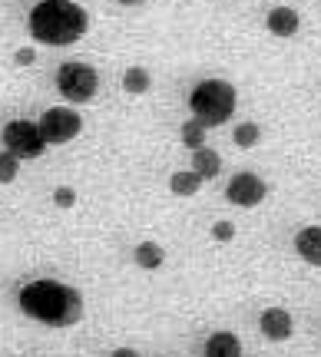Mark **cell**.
<instances>
[{
	"mask_svg": "<svg viewBox=\"0 0 321 357\" xmlns=\"http://www.w3.org/2000/svg\"><path fill=\"white\" fill-rule=\"evenodd\" d=\"M20 311L47 328H73L83 321V294L73 284L40 278L20 288Z\"/></svg>",
	"mask_w": 321,
	"mask_h": 357,
	"instance_id": "6da1fadb",
	"label": "cell"
},
{
	"mask_svg": "<svg viewBox=\"0 0 321 357\" xmlns=\"http://www.w3.org/2000/svg\"><path fill=\"white\" fill-rule=\"evenodd\" d=\"M90 26L87 10L73 0H40L30 10V33L47 47H70Z\"/></svg>",
	"mask_w": 321,
	"mask_h": 357,
	"instance_id": "7a4b0ae2",
	"label": "cell"
},
{
	"mask_svg": "<svg viewBox=\"0 0 321 357\" xmlns=\"http://www.w3.org/2000/svg\"><path fill=\"white\" fill-rule=\"evenodd\" d=\"M235 102H239V96H235L232 83H225V79H202L193 89V96H189V109H193L199 123H206L212 129L229 123L232 113H235Z\"/></svg>",
	"mask_w": 321,
	"mask_h": 357,
	"instance_id": "3957f363",
	"label": "cell"
},
{
	"mask_svg": "<svg viewBox=\"0 0 321 357\" xmlns=\"http://www.w3.org/2000/svg\"><path fill=\"white\" fill-rule=\"evenodd\" d=\"M57 89L70 102H90L100 89V73L90 63H64L57 70Z\"/></svg>",
	"mask_w": 321,
	"mask_h": 357,
	"instance_id": "277c9868",
	"label": "cell"
},
{
	"mask_svg": "<svg viewBox=\"0 0 321 357\" xmlns=\"http://www.w3.org/2000/svg\"><path fill=\"white\" fill-rule=\"evenodd\" d=\"M0 139H3V149H10L20 162H24V159H40L43 149H47V139L40 136V126L30 123V119H13V123H7L3 132H0Z\"/></svg>",
	"mask_w": 321,
	"mask_h": 357,
	"instance_id": "5b68a950",
	"label": "cell"
},
{
	"mask_svg": "<svg viewBox=\"0 0 321 357\" xmlns=\"http://www.w3.org/2000/svg\"><path fill=\"white\" fill-rule=\"evenodd\" d=\"M40 136L47 139V146H66L80 136L83 129V116L77 109H66V106H53L40 116Z\"/></svg>",
	"mask_w": 321,
	"mask_h": 357,
	"instance_id": "8992f818",
	"label": "cell"
},
{
	"mask_svg": "<svg viewBox=\"0 0 321 357\" xmlns=\"http://www.w3.org/2000/svg\"><path fill=\"white\" fill-rule=\"evenodd\" d=\"M232 205H239V208H255V205L265 202V195H269V185H265V178L255 176V172H235L229 178V189H225Z\"/></svg>",
	"mask_w": 321,
	"mask_h": 357,
	"instance_id": "52a82bcc",
	"label": "cell"
},
{
	"mask_svg": "<svg viewBox=\"0 0 321 357\" xmlns=\"http://www.w3.org/2000/svg\"><path fill=\"white\" fill-rule=\"evenodd\" d=\"M258 331L265 334L269 341H288V337L295 334V318H292L285 307H269V311H262V318H258Z\"/></svg>",
	"mask_w": 321,
	"mask_h": 357,
	"instance_id": "ba28073f",
	"label": "cell"
},
{
	"mask_svg": "<svg viewBox=\"0 0 321 357\" xmlns=\"http://www.w3.org/2000/svg\"><path fill=\"white\" fill-rule=\"evenodd\" d=\"M295 252L308 265H318L321 268V225H308L295 235Z\"/></svg>",
	"mask_w": 321,
	"mask_h": 357,
	"instance_id": "9c48e42d",
	"label": "cell"
},
{
	"mask_svg": "<svg viewBox=\"0 0 321 357\" xmlns=\"http://www.w3.org/2000/svg\"><path fill=\"white\" fill-rule=\"evenodd\" d=\"M298 26H301V17H298L292 7H275V10H269V30L275 37H295Z\"/></svg>",
	"mask_w": 321,
	"mask_h": 357,
	"instance_id": "30bf717a",
	"label": "cell"
},
{
	"mask_svg": "<svg viewBox=\"0 0 321 357\" xmlns=\"http://www.w3.org/2000/svg\"><path fill=\"white\" fill-rule=\"evenodd\" d=\"M202 351H206V357H242V344L232 331H216Z\"/></svg>",
	"mask_w": 321,
	"mask_h": 357,
	"instance_id": "8fae6325",
	"label": "cell"
},
{
	"mask_svg": "<svg viewBox=\"0 0 321 357\" xmlns=\"http://www.w3.org/2000/svg\"><path fill=\"white\" fill-rule=\"evenodd\" d=\"M193 169L202 176V182H206V178H216L218 172H222V159H218L216 149L199 146V149H193Z\"/></svg>",
	"mask_w": 321,
	"mask_h": 357,
	"instance_id": "7c38bea8",
	"label": "cell"
},
{
	"mask_svg": "<svg viewBox=\"0 0 321 357\" xmlns=\"http://www.w3.org/2000/svg\"><path fill=\"white\" fill-rule=\"evenodd\" d=\"M133 261H136V268H142V271H159L163 261H166V252L156 242H140L136 252H133Z\"/></svg>",
	"mask_w": 321,
	"mask_h": 357,
	"instance_id": "4fadbf2b",
	"label": "cell"
},
{
	"mask_svg": "<svg viewBox=\"0 0 321 357\" xmlns=\"http://www.w3.org/2000/svg\"><path fill=\"white\" fill-rule=\"evenodd\" d=\"M169 189L176 192V195H182V199H189V195H195V192L202 189V176H199L195 169L172 172V178H169Z\"/></svg>",
	"mask_w": 321,
	"mask_h": 357,
	"instance_id": "5bb4252c",
	"label": "cell"
},
{
	"mask_svg": "<svg viewBox=\"0 0 321 357\" xmlns=\"http://www.w3.org/2000/svg\"><path fill=\"white\" fill-rule=\"evenodd\" d=\"M149 86H153L149 70H142V66H129L126 73H123V89H126L129 96H142V93H149Z\"/></svg>",
	"mask_w": 321,
	"mask_h": 357,
	"instance_id": "9a60e30c",
	"label": "cell"
},
{
	"mask_svg": "<svg viewBox=\"0 0 321 357\" xmlns=\"http://www.w3.org/2000/svg\"><path fill=\"white\" fill-rule=\"evenodd\" d=\"M206 123H199V119H189V123H182L179 136H182V146H189V149H199V146H206Z\"/></svg>",
	"mask_w": 321,
	"mask_h": 357,
	"instance_id": "2e32d148",
	"label": "cell"
},
{
	"mask_svg": "<svg viewBox=\"0 0 321 357\" xmlns=\"http://www.w3.org/2000/svg\"><path fill=\"white\" fill-rule=\"evenodd\" d=\"M258 139H262V126L258 123H242V126H235V132H232V142L239 149H252V146H258Z\"/></svg>",
	"mask_w": 321,
	"mask_h": 357,
	"instance_id": "e0dca14e",
	"label": "cell"
},
{
	"mask_svg": "<svg viewBox=\"0 0 321 357\" xmlns=\"http://www.w3.org/2000/svg\"><path fill=\"white\" fill-rule=\"evenodd\" d=\"M17 176H20V159L10 149H3L0 153V185H10Z\"/></svg>",
	"mask_w": 321,
	"mask_h": 357,
	"instance_id": "ac0fdd59",
	"label": "cell"
},
{
	"mask_svg": "<svg viewBox=\"0 0 321 357\" xmlns=\"http://www.w3.org/2000/svg\"><path fill=\"white\" fill-rule=\"evenodd\" d=\"M53 205H57V208H73V205H77V189L60 185V189L53 192Z\"/></svg>",
	"mask_w": 321,
	"mask_h": 357,
	"instance_id": "d6986e66",
	"label": "cell"
},
{
	"mask_svg": "<svg viewBox=\"0 0 321 357\" xmlns=\"http://www.w3.org/2000/svg\"><path fill=\"white\" fill-rule=\"evenodd\" d=\"M212 238H216V242H232V238H235V225H232V222H216V225H212Z\"/></svg>",
	"mask_w": 321,
	"mask_h": 357,
	"instance_id": "ffe728a7",
	"label": "cell"
},
{
	"mask_svg": "<svg viewBox=\"0 0 321 357\" xmlns=\"http://www.w3.org/2000/svg\"><path fill=\"white\" fill-rule=\"evenodd\" d=\"M13 60H17V66H33L37 63V50H33V47H20Z\"/></svg>",
	"mask_w": 321,
	"mask_h": 357,
	"instance_id": "44dd1931",
	"label": "cell"
},
{
	"mask_svg": "<svg viewBox=\"0 0 321 357\" xmlns=\"http://www.w3.org/2000/svg\"><path fill=\"white\" fill-rule=\"evenodd\" d=\"M110 357H140V354H136L133 347H116V351H113Z\"/></svg>",
	"mask_w": 321,
	"mask_h": 357,
	"instance_id": "7402d4cb",
	"label": "cell"
},
{
	"mask_svg": "<svg viewBox=\"0 0 321 357\" xmlns=\"http://www.w3.org/2000/svg\"><path fill=\"white\" fill-rule=\"evenodd\" d=\"M123 7H140V3H146V0H119Z\"/></svg>",
	"mask_w": 321,
	"mask_h": 357,
	"instance_id": "603a6c76",
	"label": "cell"
}]
</instances>
